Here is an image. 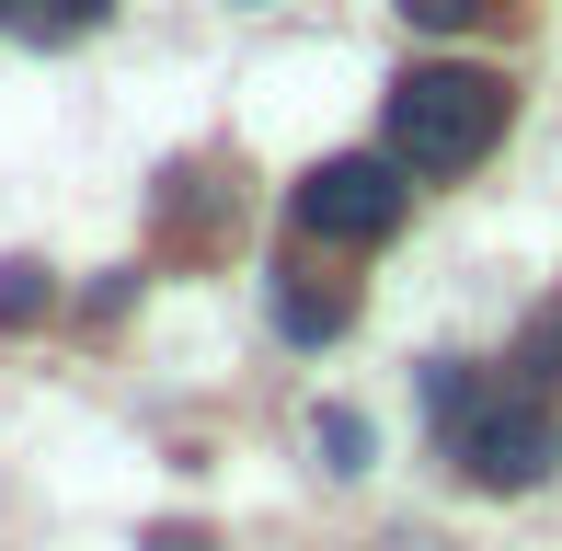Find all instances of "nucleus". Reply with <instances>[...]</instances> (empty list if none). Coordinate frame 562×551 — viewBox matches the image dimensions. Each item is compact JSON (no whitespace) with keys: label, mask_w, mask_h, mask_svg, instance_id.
Masks as SVG:
<instances>
[{"label":"nucleus","mask_w":562,"mask_h":551,"mask_svg":"<svg viewBox=\"0 0 562 551\" xmlns=\"http://www.w3.org/2000/svg\"><path fill=\"white\" fill-rule=\"evenodd\" d=\"M0 23H12V35H35V46H69V35H92V23H104V0H0Z\"/></svg>","instance_id":"obj_6"},{"label":"nucleus","mask_w":562,"mask_h":551,"mask_svg":"<svg viewBox=\"0 0 562 551\" xmlns=\"http://www.w3.org/2000/svg\"><path fill=\"white\" fill-rule=\"evenodd\" d=\"M265 311H276V334H288V345H334V334H345V288H311V276H276Z\"/></svg>","instance_id":"obj_4"},{"label":"nucleus","mask_w":562,"mask_h":551,"mask_svg":"<svg viewBox=\"0 0 562 551\" xmlns=\"http://www.w3.org/2000/svg\"><path fill=\"white\" fill-rule=\"evenodd\" d=\"M0 322H12V334H23V322H46V265H35V254L0 265Z\"/></svg>","instance_id":"obj_8"},{"label":"nucleus","mask_w":562,"mask_h":551,"mask_svg":"<svg viewBox=\"0 0 562 551\" xmlns=\"http://www.w3.org/2000/svg\"><path fill=\"white\" fill-rule=\"evenodd\" d=\"M126 299H138V276H126V265H115V276H92V288H81V322H115Z\"/></svg>","instance_id":"obj_10"},{"label":"nucleus","mask_w":562,"mask_h":551,"mask_svg":"<svg viewBox=\"0 0 562 551\" xmlns=\"http://www.w3.org/2000/svg\"><path fill=\"white\" fill-rule=\"evenodd\" d=\"M311 448H322V471H334V483H356V471L379 460V425L356 414V403H322V414H311Z\"/></svg>","instance_id":"obj_5"},{"label":"nucleus","mask_w":562,"mask_h":551,"mask_svg":"<svg viewBox=\"0 0 562 551\" xmlns=\"http://www.w3.org/2000/svg\"><path fill=\"white\" fill-rule=\"evenodd\" d=\"M138 551H207V529H149Z\"/></svg>","instance_id":"obj_11"},{"label":"nucleus","mask_w":562,"mask_h":551,"mask_svg":"<svg viewBox=\"0 0 562 551\" xmlns=\"http://www.w3.org/2000/svg\"><path fill=\"white\" fill-rule=\"evenodd\" d=\"M402 207H414V172H402L391 149H334V161H311L288 184V218L311 241H391Z\"/></svg>","instance_id":"obj_3"},{"label":"nucleus","mask_w":562,"mask_h":551,"mask_svg":"<svg viewBox=\"0 0 562 551\" xmlns=\"http://www.w3.org/2000/svg\"><path fill=\"white\" fill-rule=\"evenodd\" d=\"M505 115H517V81L482 58H437V69H402L391 104H379V149H391L414 184H459L471 161H494Z\"/></svg>","instance_id":"obj_2"},{"label":"nucleus","mask_w":562,"mask_h":551,"mask_svg":"<svg viewBox=\"0 0 562 551\" xmlns=\"http://www.w3.org/2000/svg\"><path fill=\"white\" fill-rule=\"evenodd\" d=\"M517 391H562V299H540L517 334Z\"/></svg>","instance_id":"obj_7"},{"label":"nucleus","mask_w":562,"mask_h":551,"mask_svg":"<svg viewBox=\"0 0 562 551\" xmlns=\"http://www.w3.org/2000/svg\"><path fill=\"white\" fill-rule=\"evenodd\" d=\"M425 414H437V448L448 471H471L482 494H528L562 471V414L540 391L494 380V368H459V357H425Z\"/></svg>","instance_id":"obj_1"},{"label":"nucleus","mask_w":562,"mask_h":551,"mask_svg":"<svg viewBox=\"0 0 562 551\" xmlns=\"http://www.w3.org/2000/svg\"><path fill=\"white\" fill-rule=\"evenodd\" d=\"M482 12H494V0H402V23H425V35H471Z\"/></svg>","instance_id":"obj_9"}]
</instances>
